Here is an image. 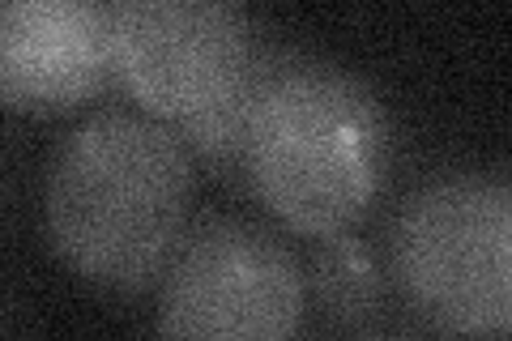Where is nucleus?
I'll use <instances>...</instances> for the list:
<instances>
[{
    "mask_svg": "<svg viewBox=\"0 0 512 341\" xmlns=\"http://www.w3.org/2000/svg\"><path fill=\"white\" fill-rule=\"evenodd\" d=\"M192 167L158 120L107 111L60 145L47 175V226L60 256L103 286H141L184 239Z\"/></svg>",
    "mask_w": 512,
    "mask_h": 341,
    "instance_id": "nucleus-1",
    "label": "nucleus"
},
{
    "mask_svg": "<svg viewBox=\"0 0 512 341\" xmlns=\"http://www.w3.org/2000/svg\"><path fill=\"white\" fill-rule=\"evenodd\" d=\"M239 158L282 222L333 235L380 192L389 120L355 77L325 64L265 60Z\"/></svg>",
    "mask_w": 512,
    "mask_h": 341,
    "instance_id": "nucleus-2",
    "label": "nucleus"
},
{
    "mask_svg": "<svg viewBox=\"0 0 512 341\" xmlns=\"http://www.w3.org/2000/svg\"><path fill=\"white\" fill-rule=\"evenodd\" d=\"M111 73L214 158L244 150L265 73L248 18L218 0H124L107 9Z\"/></svg>",
    "mask_w": 512,
    "mask_h": 341,
    "instance_id": "nucleus-3",
    "label": "nucleus"
},
{
    "mask_svg": "<svg viewBox=\"0 0 512 341\" xmlns=\"http://www.w3.org/2000/svg\"><path fill=\"white\" fill-rule=\"evenodd\" d=\"M397 282L427 320L495 337L512 316V197L491 175H448L414 192L393 231Z\"/></svg>",
    "mask_w": 512,
    "mask_h": 341,
    "instance_id": "nucleus-4",
    "label": "nucleus"
},
{
    "mask_svg": "<svg viewBox=\"0 0 512 341\" xmlns=\"http://www.w3.org/2000/svg\"><path fill=\"white\" fill-rule=\"evenodd\" d=\"M303 273L274 235L248 222H210L167 261L163 341H295Z\"/></svg>",
    "mask_w": 512,
    "mask_h": 341,
    "instance_id": "nucleus-5",
    "label": "nucleus"
},
{
    "mask_svg": "<svg viewBox=\"0 0 512 341\" xmlns=\"http://www.w3.org/2000/svg\"><path fill=\"white\" fill-rule=\"evenodd\" d=\"M111 73L107 9L90 0H0V99L60 111Z\"/></svg>",
    "mask_w": 512,
    "mask_h": 341,
    "instance_id": "nucleus-6",
    "label": "nucleus"
},
{
    "mask_svg": "<svg viewBox=\"0 0 512 341\" xmlns=\"http://www.w3.org/2000/svg\"><path fill=\"white\" fill-rule=\"evenodd\" d=\"M316 286L338 316H363L376 303L380 282H376V265L367 261V252L355 239H333L329 252L316 265Z\"/></svg>",
    "mask_w": 512,
    "mask_h": 341,
    "instance_id": "nucleus-7",
    "label": "nucleus"
}]
</instances>
